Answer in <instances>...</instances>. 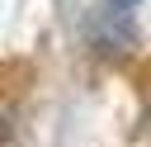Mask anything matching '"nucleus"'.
Instances as JSON below:
<instances>
[{
	"label": "nucleus",
	"mask_w": 151,
	"mask_h": 147,
	"mask_svg": "<svg viewBox=\"0 0 151 147\" xmlns=\"http://www.w3.org/2000/svg\"><path fill=\"white\" fill-rule=\"evenodd\" d=\"M113 9H132V5H142V0H109Z\"/></svg>",
	"instance_id": "f257e3e1"
}]
</instances>
